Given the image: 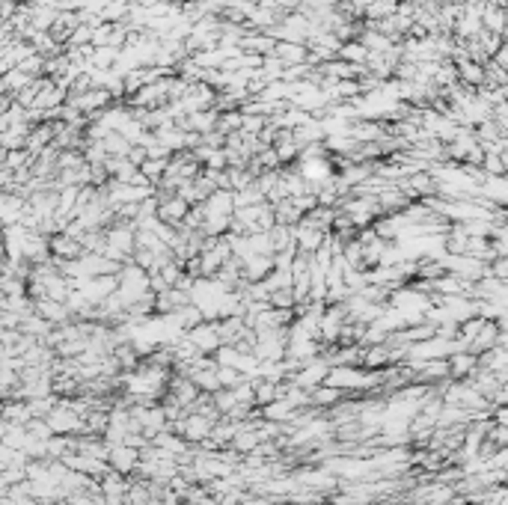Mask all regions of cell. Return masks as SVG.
I'll use <instances>...</instances> for the list:
<instances>
[{"label":"cell","mask_w":508,"mask_h":505,"mask_svg":"<svg viewBox=\"0 0 508 505\" xmlns=\"http://www.w3.org/2000/svg\"><path fill=\"white\" fill-rule=\"evenodd\" d=\"M140 449L137 446H128V443H119V446H113L110 449V467L116 469V473H122V476H134V469H137V464H140Z\"/></svg>","instance_id":"cell-2"},{"label":"cell","mask_w":508,"mask_h":505,"mask_svg":"<svg viewBox=\"0 0 508 505\" xmlns=\"http://www.w3.org/2000/svg\"><path fill=\"white\" fill-rule=\"evenodd\" d=\"M184 336L191 339V342L203 351V354H217V348L223 345L220 339V321H203L191 327V330H184Z\"/></svg>","instance_id":"cell-1"},{"label":"cell","mask_w":508,"mask_h":505,"mask_svg":"<svg viewBox=\"0 0 508 505\" xmlns=\"http://www.w3.org/2000/svg\"><path fill=\"white\" fill-rule=\"evenodd\" d=\"M203 505H220V499H217V497H208Z\"/></svg>","instance_id":"cell-5"},{"label":"cell","mask_w":508,"mask_h":505,"mask_svg":"<svg viewBox=\"0 0 508 505\" xmlns=\"http://www.w3.org/2000/svg\"><path fill=\"white\" fill-rule=\"evenodd\" d=\"M345 395H348V393H345V390H339V386L321 383V386H315V390H312V404H315V407H321V410H330V407H336Z\"/></svg>","instance_id":"cell-4"},{"label":"cell","mask_w":508,"mask_h":505,"mask_svg":"<svg viewBox=\"0 0 508 505\" xmlns=\"http://www.w3.org/2000/svg\"><path fill=\"white\" fill-rule=\"evenodd\" d=\"M51 253L57 256V259L63 262H75V259H84L87 256V247L80 244L78 238H72V235H54L51 238Z\"/></svg>","instance_id":"cell-3"}]
</instances>
